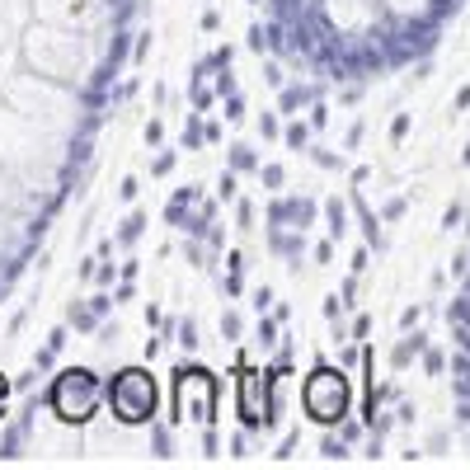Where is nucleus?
<instances>
[{"label": "nucleus", "instance_id": "obj_1", "mask_svg": "<svg viewBox=\"0 0 470 470\" xmlns=\"http://www.w3.org/2000/svg\"><path fill=\"white\" fill-rule=\"evenodd\" d=\"M136 19L142 0H0V301L85 175Z\"/></svg>", "mask_w": 470, "mask_h": 470}, {"label": "nucleus", "instance_id": "obj_2", "mask_svg": "<svg viewBox=\"0 0 470 470\" xmlns=\"http://www.w3.org/2000/svg\"><path fill=\"white\" fill-rule=\"evenodd\" d=\"M273 47L320 80L391 75L437 38L461 0H264Z\"/></svg>", "mask_w": 470, "mask_h": 470}, {"label": "nucleus", "instance_id": "obj_3", "mask_svg": "<svg viewBox=\"0 0 470 470\" xmlns=\"http://www.w3.org/2000/svg\"><path fill=\"white\" fill-rule=\"evenodd\" d=\"M456 372H461V400H465V419H470V278L461 292V311H456Z\"/></svg>", "mask_w": 470, "mask_h": 470}]
</instances>
